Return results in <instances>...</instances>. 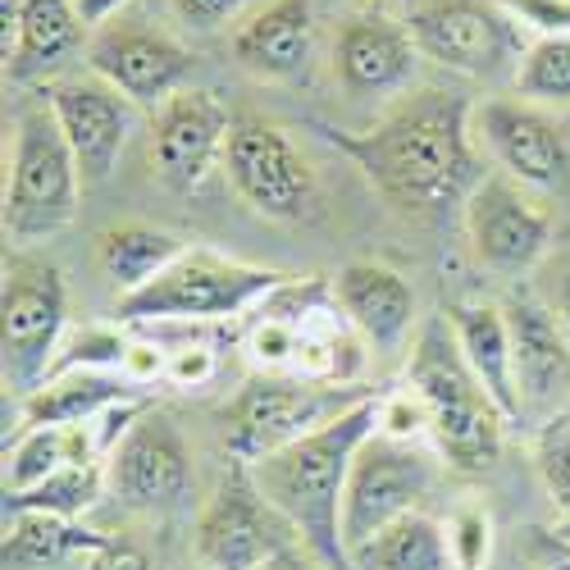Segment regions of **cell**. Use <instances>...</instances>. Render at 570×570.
<instances>
[{
    "instance_id": "6da1fadb",
    "label": "cell",
    "mask_w": 570,
    "mask_h": 570,
    "mask_svg": "<svg viewBox=\"0 0 570 570\" xmlns=\"http://www.w3.org/2000/svg\"><path fill=\"white\" fill-rule=\"evenodd\" d=\"M474 110L456 91H415L365 132H334L365 178L406 215H443L465 206L484 169L474 156Z\"/></svg>"
},
{
    "instance_id": "7a4b0ae2",
    "label": "cell",
    "mask_w": 570,
    "mask_h": 570,
    "mask_svg": "<svg viewBox=\"0 0 570 570\" xmlns=\"http://www.w3.org/2000/svg\"><path fill=\"white\" fill-rule=\"evenodd\" d=\"M379 402L384 397H365L352 411L311 430L306 439L247 465L256 493L288 520L297 539L328 570H352V557L343 543V493H347L356 452L379 430Z\"/></svg>"
},
{
    "instance_id": "3957f363",
    "label": "cell",
    "mask_w": 570,
    "mask_h": 570,
    "mask_svg": "<svg viewBox=\"0 0 570 570\" xmlns=\"http://www.w3.org/2000/svg\"><path fill=\"white\" fill-rule=\"evenodd\" d=\"M406 389L424 406L430 420V439L443 465L461 474L493 470L502 456V406L489 397V389L474 379L465 365L456 334L448 315H434L420 324V334L411 343V365H406Z\"/></svg>"
},
{
    "instance_id": "277c9868",
    "label": "cell",
    "mask_w": 570,
    "mask_h": 570,
    "mask_svg": "<svg viewBox=\"0 0 570 570\" xmlns=\"http://www.w3.org/2000/svg\"><path fill=\"white\" fill-rule=\"evenodd\" d=\"M288 274L228 261L206 247H187L156 283L141 293L119 297V320L128 324H206V320H233L252 311L256 302H269L278 288H288Z\"/></svg>"
},
{
    "instance_id": "5b68a950",
    "label": "cell",
    "mask_w": 570,
    "mask_h": 570,
    "mask_svg": "<svg viewBox=\"0 0 570 570\" xmlns=\"http://www.w3.org/2000/svg\"><path fill=\"white\" fill-rule=\"evenodd\" d=\"M78 160L51 115V101H37L14 119V147L6 174V237L41 243L73 224L78 215Z\"/></svg>"
},
{
    "instance_id": "8992f818",
    "label": "cell",
    "mask_w": 570,
    "mask_h": 570,
    "mask_svg": "<svg viewBox=\"0 0 570 570\" xmlns=\"http://www.w3.org/2000/svg\"><path fill=\"white\" fill-rule=\"evenodd\" d=\"M365 402L356 384H311L288 374H256L224 411V448L233 461H261L278 448L306 439L311 430Z\"/></svg>"
},
{
    "instance_id": "52a82bcc",
    "label": "cell",
    "mask_w": 570,
    "mask_h": 570,
    "mask_svg": "<svg viewBox=\"0 0 570 570\" xmlns=\"http://www.w3.org/2000/svg\"><path fill=\"white\" fill-rule=\"evenodd\" d=\"M0 315H6V389L37 393L65 347L69 293L51 261L23 252H6V288H0Z\"/></svg>"
},
{
    "instance_id": "ba28073f",
    "label": "cell",
    "mask_w": 570,
    "mask_h": 570,
    "mask_svg": "<svg viewBox=\"0 0 570 570\" xmlns=\"http://www.w3.org/2000/svg\"><path fill=\"white\" fill-rule=\"evenodd\" d=\"M439 484V461L420 443L393 439V434H370L365 448L352 461L347 493H343V543L347 557L393 520L424 511V498Z\"/></svg>"
},
{
    "instance_id": "9c48e42d",
    "label": "cell",
    "mask_w": 570,
    "mask_h": 570,
    "mask_svg": "<svg viewBox=\"0 0 570 570\" xmlns=\"http://www.w3.org/2000/svg\"><path fill=\"white\" fill-rule=\"evenodd\" d=\"M406 28L420 56L470 78H498L507 69H520V56L530 51L525 28L498 0H420Z\"/></svg>"
},
{
    "instance_id": "30bf717a",
    "label": "cell",
    "mask_w": 570,
    "mask_h": 570,
    "mask_svg": "<svg viewBox=\"0 0 570 570\" xmlns=\"http://www.w3.org/2000/svg\"><path fill=\"white\" fill-rule=\"evenodd\" d=\"M224 174L233 193L243 197L256 215L278 224H302L315 215V174L302 160V151L288 141V132L274 128L261 115H237L228 147H224Z\"/></svg>"
},
{
    "instance_id": "8fae6325",
    "label": "cell",
    "mask_w": 570,
    "mask_h": 570,
    "mask_svg": "<svg viewBox=\"0 0 570 570\" xmlns=\"http://www.w3.org/2000/svg\"><path fill=\"white\" fill-rule=\"evenodd\" d=\"M465 243L489 274L498 278H525L552 252V215L530 197L525 183L511 174H484L480 187L461 206Z\"/></svg>"
},
{
    "instance_id": "7c38bea8",
    "label": "cell",
    "mask_w": 570,
    "mask_h": 570,
    "mask_svg": "<svg viewBox=\"0 0 570 570\" xmlns=\"http://www.w3.org/2000/svg\"><path fill=\"white\" fill-rule=\"evenodd\" d=\"M110 498L128 511H169L197 489L193 448L169 411L147 406L106 456Z\"/></svg>"
},
{
    "instance_id": "4fadbf2b",
    "label": "cell",
    "mask_w": 570,
    "mask_h": 570,
    "mask_svg": "<svg viewBox=\"0 0 570 570\" xmlns=\"http://www.w3.org/2000/svg\"><path fill=\"white\" fill-rule=\"evenodd\" d=\"M297 543V530L256 493L247 465L233 461L197 520V557L206 570H261Z\"/></svg>"
},
{
    "instance_id": "5bb4252c",
    "label": "cell",
    "mask_w": 570,
    "mask_h": 570,
    "mask_svg": "<svg viewBox=\"0 0 570 570\" xmlns=\"http://www.w3.org/2000/svg\"><path fill=\"white\" fill-rule=\"evenodd\" d=\"M51 115L69 141V151L78 160V174L87 187H97L115 174L128 137L137 128V106L124 97L119 87H110L101 73H73L46 87Z\"/></svg>"
},
{
    "instance_id": "9a60e30c",
    "label": "cell",
    "mask_w": 570,
    "mask_h": 570,
    "mask_svg": "<svg viewBox=\"0 0 570 570\" xmlns=\"http://www.w3.org/2000/svg\"><path fill=\"white\" fill-rule=\"evenodd\" d=\"M91 73H101L110 87H119L137 110H160L174 101L187 73H193V56L165 32L137 28V23H106L87 46Z\"/></svg>"
},
{
    "instance_id": "2e32d148",
    "label": "cell",
    "mask_w": 570,
    "mask_h": 570,
    "mask_svg": "<svg viewBox=\"0 0 570 570\" xmlns=\"http://www.w3.org/2000/svg\"><path fill=\"white\" fill-rule=\"evenodd\" d=\"M228 132L233 119L210 91L183 87L151 119V165L174 193H193L206 183L215 160H224Z\"/></svg>"
},
{
    "instance_id": "e0dca14e",
    "label": "cell",
    "mask_w": 570,
    "mask_h": 570,
    "mask_svg": "<svg viewBox=\"0 0 570 570\" xmlns=\"http://www.w3.org/2000/svg\"><path fill=\"white\" fill-rule=\"evenodd\" d=\"M474 137L489 147V156L525 187H561L570 169L566 137L552 115H543L534 101H484L470 119Z\"/></svg>"
},
{
    "instance_id": "ac0fdd59",
    "label": "cell",
    "mask_w": 570,
    "mask_h": 570,
    "mask_svg": "<svg viewBox=\"0 0 570 570\" xmlns=\"http://www.w3.org/2000/svg\"><path fill=\"white\" fill-rule=\"evenodd\" d=\"M420 46L411 28L384 14H352L334 37V78L352 101H374L402 91L415 73Z\"/></svg>"
},
{
    "instance_id": "d6986e66",
    "label": "cell",
    "mask_w": 570,
    "mask_h": 570,
    "mask_svg": "<svg viewBox=\"0 0 570 570\" xmlns=\"http://www.w3.org/2000/svg\"><path fill=\"white\" fill-rule=\"evenodd\" d=\"M502 315L511 334L515 389H520V402H525V415L543 411L548 420L570 397V343L534 293H511L502 302Z\"/></svg>"
},
{
    "instance_id": "ffe728a7",
    "label": "cell",
    "mask_w": 570,
    "mask_h": 570,
    "mask_svg": "<svg viewBox=\"0 0 570 570\" xmlns=\"http://www.w3.org/2000/svg\"><path fill=\"white\" fill-rule=\"evenodd\" d=\"M334 297L347 315V324L379 352L393 356L406 343H415V288L379 261H352L334 278Z\"/></svg>"
},
{
    "instance_id": "44dd1931",
    "label": "cell",
    "mask_w": 570,
    "mask_h": 570,
    "mask_svg": "<svg viewBox=\"0 0 570 570\" xmlns=\"http://www.w3.org/2000/svg\"><path fill=\"white\" fill-rule=\"evenodd\" d=\"M315 14L306 0H269L233 37V56L247 73L269 82H293L311 69Z\"/></svg>"
},
{
    "instance_id": "7402d4cb",
    "label": "cell",
    "mask_w": 570,
    "mask_h": 570,
    "mask_svg": "<svg viewBox=\"0 0 570 570\" xmlns=\"http://www.w3.org/2000/svg\"><path fill=\"white\" fill-rule=\"evenodd\" d=\"M448 324L456 334V347L474 379L489 389V397L502 406L507 420H525V402L515 389V361H511V334H507V315L493 302H452Z\"/></svg>"
},
{
    "instance_id": "603a6c76",
    "label": "cell",
    "mask_w": 570,
    "mask_h": 570,
    "mask_svg": "<svg viewBox=\"0 0 570 570\" xmlns=\"http://www.w3.org/2000/svg\"><path fill=\"white\" fill-rule=\"evenodd\" d=\"M128 402H147V389L132 384L119 370H69V374H51L37 393H28L23 402V424H91L97 415L128 406Z\"/></svg>"
},
{
    "instance_id": "cb8c5ba5",
    "label": "cell",
    "mask_w": 570,
    "mask_h": 570,
    "mask_svg": "<svg viewBox=\"0 0 570 570\" xmlns=\"http://www.w3.org/2000/svg\"><path fill=\"white\" fill-rule=\"evenodd\" d=\"M110 534L87 530L82 520L69 515H46V511H14L6 515V570H41V566H65V561H87Z\"/></svg>"
},
{
    "instance_id": "d4e9b609",
    "label": "cell",
    "mask_w": 570,
    "mask_h": 570,
    "mask_svg": "<svg viewBox=\"0 0 570 570\" xmlns=\"http://www.w3.org/2000/svg\"><path fill=\"white\" fill-rule=\"evenodd\" d=\"M82 28L87 23L73 10V0H28L23 19H19L14 51L6 56V73L14 82H28V78L60 69L82 46Z\"/></svg>"
},
{
    "instance_id": "484cf974",
    "label": "cell",
    "mask_w": 570,
    "mask_h": 570,
    "mask_svg": "<svg viewBox=\"0 0 570 570\" xmlns=\"http://www.w3.org/2000/svg\"><path fill=\"white\" fill-rule=\"evenodd\" d=\"M183 252L187 243L178 233H165L151 224H115L97 237V265L119 288V297H132L147 283H156Z\"/></svg>"
},
{
    "instance_id": "4316f807",
    "label": "cell",
    "mask_w": 570,
    "mask_h": 570,
    "mask_svg": "<svg viewBox=\"0 0 570 570\" xmlns=\"http://www.w3.org/2000/svg\"><path fill=\"white\" fill-rule=\"evenodd\" d=\"M352 570H456L448 525H439L424 511H411L361 548H352Z\"/></svg>"
},
{
    "instance_id": "83f0119b",
    "label": "cell",
    "mask_w": 570,
    "mask_h": 570,
    "mask_svg": "<svg viewBox=\"0 0 570 570\" xmlns=\"http://www.w3.org/2000/svg\"><path fill=\"white\" fill-rule=\"evenodd\" d=\"M106 493H110L106 461H73V465L56 470L51 480H41L28 493H6V515H14V511H46V515L78 520L87 507H97Z\"/></svg>"
},
{
    "instance_id": "f1b7e54d",
    "label": "cell",
    "mask_w": 570,
    "mask_h": 570,
    "mask_svg": "<svg viewBox=\"0 0 570 570\" xmlns=\"http://www.w3.org/2000/svg\"><path fill=\"white\" fill-rule=\"evenodd\" d=\"M515 91L534 106H566L570 101V37H534L520 56Z\"/></svg>"
},
{
    "instance_id": "f546056e",
    "label": "cell",
    "mask_w": 570,
    "mask_h": 570,
    "mask_svg": "<svg viewBox=\"0 0 570 570\" xmlns=\"http://www.w3.org/2000/svg\"><path fill=\"white\" fill-rule=\"evenodd\" d=\"M534 465L557 515L570 520V411H557L543 420V430L534 439Z\"/></svg>"
},
{
    "instance_id": "4dcf8cb0",
    "label": "cell",
    "mask_w": 570,
    "mask_h": 570,
    "mask_svg": "<svg viewBox=\"0 0 570 570\" xmlns=\"http://www.w3.org/2000/svg\"><path fill=\"white\" fill-rule=\"evenodd\" d=\"M128 347L132 343L119 334V328H82V334H73L60 347L51 374H69V370H119L124 374Z\"/></svg>"
},
{
    "instance_id": "1f68e13d",
    "label": "cell",
    "mask_w": 570,
    "mask_h": 570,
    "mask_svg": "<svg viewBox=\"0 0 570 570\" xmlns=\"http://www.w3.org/2000/svg\"><path fill=\"white\" fill-rule=\"evenodd\" d=\"M448 543H452V561L456 570H484L489 552H493V520L480 507H461L448 520Z\"/></svg>"
},
{
    "instance_id": "d6a6232c",
    "label": "cell",
    "mask_w": 570,
    "mask_h": 570,
    "mask_svg": "<svg viewBox=\"0 0 570 570\" xmlns=\"http://www.w3.org/2000/svg\"><path fill=\"white\" fill-rule=\"evenodd\" d=\"M539 283H534V297L543 302V311L557 320V328L570 343V247H552L548 261L534 269Z\"/></svg>"
},
{
    "instance_id": "836d02e7",
    "label": "cell",
    "mask_w": 570,
    "mask_h": 570,
    "mask_svg": "<svg viewBox=\"0 0 570 570\" xmlns=\"http://www.w3.org/2000/svg\"><path fill=\"white\" fill-rule=\"evenodd\" d=\"M297 343H302V328L293 320H283V315H265L256 324V334H252V361L274 374L283 365H293L297 361Z\"/></svg>"
},
{
    "instance_id": "e575fe53",
    "label": "cell",
    "mask_w": 570,
    "mask_h": 570,
    "mask_svg": "<svg viewBox=\"0 0 570 570\" xmlns=\"http://www.w3.org/2000/svg\"><path fill=\"white\" fill-rule=\"evenodd\" d=\"M534 37H570V0H498Z\"/></svg>"
},
{
    "instance_id": "d590c367",
    "label": "cell",
    "mask_w": 570,
    "mask_h": 570,
    "mask_svg": "<svg viewBox=\"0 0 570 570\" xmlns=\"http://www.w3.org/2000/svg\"><path fill=\"white\" fill-rule=\"evenodd\" d=\"M215 370H219V361H215L210 347H178V352H169L165 379L174 389H202V384L215 379Z\"/></svg>"
},
{
    "instance_id": "8d00e7d4",
    "label": "cell",
    "mask_w": 570,
    "mask_h": 570,
    "mask_svg": "<svg viewBox=\"0 0 570 570\" xmlns=\"http://www.w3.org/2000/svg\"><path fill=\"white\" fill-rule=\"evenodd\" d=\"M169 6H174V14H178L187 28L210 32V28L228 23V19H237V14L252 6V0H169Z\"/></svg>"
},
{
    "instance_id": "74e56055",
    "label": "cell",
    "mask_w": 570,
    "mask_h": 570,
    "mask_svg": "<svg viewBox=\"0 0 570 570\" xmlns=\"http://www.w3.org/2000/svg\"><path fill=\"white\" fill-rule=\"evenodd\" d=\"M82 570H151V561H147V552H141L137 543H128V539H106L97 552H91L87 561H82Z\"/></svg>"
},
{
    "instance_id": "f35d334b",
    "label": "cell",
    "mask_w": 570,
    "mask_h": 570,
    "mask_svg": "<svg viewBox=\"0 0 570 570\" xmlns=\"http://www.w3.org/2000/svg\"><path fill=\"white\" fill-rule=\"evenodd\" d=\"M261 570H328L306 543H297V548H288V552H278L274 561H265Z\"/></svg>"
},
{
    "instance_id": "ab89813d",
    "label": "cell",
    "mask_w": 570,
    "mask_h": 570,
    "mask_svg": "<svg viewBox=\"0 0 570 570\" xmlns=\"http://www.w3.org/2000/svg\"><path fill=\"white\" fill-rule=\"evenodd\" d=\"M124 6H128V0H73V10L82 14L87 28H106L110 14H119Z\"/></svg>"
},
{
    "instance_id": "60d3db41",
    "label": "cell",
    "mask_w": 570,
    "mask_h": 570,
    "mask_svg": "<svg viewBox=\"0 0 570 570\" xmlns=\"http://www.w3.org/2000/svg\"><path fill=\"white\" fill-rule=\"evenodd\" d=\"M28 0H0V51H14V37H19V19H23Z\"/></svg>"
},
{
    "instance_id": "b9f144b4",
    "label": "cell",
    "mask_w": 570,
    "mask_h": 570,
    "mask_svg": "<svg viewBox=\"0 0 570 570\" xmlns=\"http://www.w3.org/2000/svg\"><path fill=\"white\" fill-rule=\"evenodd\" d=\"M552 534H557V539L570 548V520H557V530H552Z\"/></svg>"
},
{
    "instance_id": "7bdbcfd3",
    "label": "cell",
    "mask_w": 570,
    "mask_h": 570,
    "mask_svg": "<svg viewBox=\"0 0 570 570\" xmlns=\"http://www.w3.org/2000/svg\"><path fill=\"white\" fill-rule=\"evenodd\" d=\"M548 570H570V561H561V566H548Z\"/></svg>"
}]
</instances>
